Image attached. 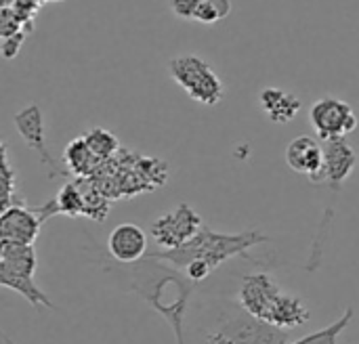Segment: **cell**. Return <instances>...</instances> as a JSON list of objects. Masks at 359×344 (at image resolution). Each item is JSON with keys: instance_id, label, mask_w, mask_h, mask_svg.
Wrapping results in <instances>:
<instances>
[{"instance_id": "6", "label": "cell", "mask_w": 359, "mask_h": 344, "mask_svg": "<svg viewBox=\"0 0 359 344\" xmlns=\"http://www.w3.org/2000/svg\"><path fill=\"white\" fill-rule=\"evenodd\" d=\"M204 229L202 216L196 212L189 204H179L170 212H164L158 216L151 225V238L154 242L166 250H179L185 244H189L200 231Z\"/></svg>"}, {"instance_id": "24", "label": "cell", "mask_w": 359, "mask_h": 344, "mask_svg": "<svg viewBox=\"0 0 359 344\" xmlns=\"http://www.w3.org/2000/svg\"><path fill=\"white\" fill-rule=\"evenodd\" d=\"M2 338H4V344H15L11 338H8V336H2Z\"/></svg>"}, {"instance_id": "12", "label": "cell", "mask_w": 359, "mask_h": 344, "mask_svg": "<svg viewBox=\"0 0 359 344\" xmlns=\"http://www.w3.org/2000/svg\"><path fill=\"white\" fill-rule=\"evenodd\" d=\"M107 250L118 263L137 265L147 252V233L135 223H122L111 229L107 238Z\"/></svg>"}, {"instance_id": "13", "label": "cell", "mask_w": 359, "mask_h": 344, "mask_svg": "<svg viewBox=\"0 0 359 344\" xmlns=\"http://www.w3.org/2000/svg\"><path fill=\"white\" fill-rule=\"evenodd\" d=\"M286 164L294 172L307 174L309 181H313L324 166V143L307 135L292 139L286 147Z\"/></svg>"}, {"instance_id": "11", "label": "cell", "mask_w": 359, "mask_h": 344, "mask_svg": "<svg viewBox=\"0 0 359 344\" xmlns=\"http://www.w3.org/2000/svg\"><path fill=\"white\" fill-rule=\"evenodd\" d=\"M44 219L38 208H27L25 204H15L6 208L0 216V244L34 246L40 235Z\"/></svg>"}, {"instance_id": "10", "label": "cell", "mask_w": 359, "mask_h": 344, "mask_svg": "<svg viewBox=\"0 0 359 344\" xmlns=\"http://www.w3.org/2000/svg\"><path fill=\"white\" fill-rule=\"evenodd\" d=\"M358 166V151L347 143V139H334L324 143V166L320 174L311 181L316 185H328L339 191L349 174Z\"/></svg>"}, {"instance_id": "1", "label": "cell", "mask_w": 359, "mask_h": 344, "mask_svg": "<svg viewBox=\"0 0 359 344\" xmlns=\"http://www.w3.org/2000/svg\"><path fill=\"white\" fill-rule=\"evenodd\" d=\"M177 267L164 265L156 256L143 259L133 269V290L168 322L177 344H185L183 317L194 292V282L185 273L177 277Z\"/></svg>"}, {"instance_id": "23", "label": "cell", "mask_w": 359, "mask_h": 344, "mask_svg": "<svg viewBox=\"0 0 359 344\" xmlns=\"http://www.w3.org/2000/svg\"><path fill=\"white\" fill-rule=\"evenodd\" d=\"M25 40V34H15V36H8V38H2V55L4 59H13L19 48H21V42Z\"/></svg>"}, {"instance_id": "15", "label": "cell", "mask_w": 359, "mask_h": 344, "mask_svg": "<svg viewBox=\"0 0 359 344\" xmlns=\"http://www.w3.org/2000/svg\"><path fill=\"white\" fill-rule=\"evenodd\" d=\"M63 162H65V170L78 179H93L105 166V162L99 160L95 151L88 147L84 137L69 141V145L63 151Z\"/></svg>"}, {"instance_id": "8", "label": "cell", "mask_w": 359, "mask_h": 344, "mask_svg": "<svg viewBox=\"0 0 359 344\" xmlns=\"http://www.w3.org/2000/svg\"><path fill=\"white\" fill-rule=\"evenodd\" d=\"M284 290L267 273H250L240 286V305L246 313L261 322H271V315L282 298Z\"/></svg>"}, {"instance_id": "2", "label": "cell", "mask_w": 359, "mask_h": 344, "mask_svg": "<svg viewBox=\"0 0 359 344\" xmlns=\"http://www.w3.org/2000/svg\"><path fill=\"white\" fill-rule=\"evenodd\" d=\"M265 242H269V238L263 235L261 231L217 233V231H212V229H208L204 225V229L189 244H185L183 248L158 252V254H151V256H156L160 261H166L168 265H172V267H177L181 271L189 263H202L210 271H215L217 267H221L225 261H229L233 256L248 259V250L255 248V246H261Z\"/></svg>"}, {"instance_id": "16", "label": "cell", "mask_w": 359, "mask_h": 344, "mask_svg": "<svg viewBox=\"0 0 359 344\" xmlns=\"http://www.w3.org/2000/svg\"><path fill=\"white\" fill-rule=\"evenodd\" d=\"M80 189L84 195V216L93 219V221H105L107 212H109V200L107 195L97 187V183L93 179H80Z\"/></svg>"}, {"instance_id": "4", "label": "cell", "mask_w": 359, "mask_h": 344, "mask_svg": "<svg viewBox=\"0 0 359 344\" xmlns=\"http://www.w3.org/2000/svg\"><path fill=\"white\" fill-rule=\"evenodd\" d=\"M170 78L198 103L215 107L225 97V86L219 74L198 55H179L168 61Z\"/></svg>"}, {"instance_id": "5", "label": "cell", "mask_w": 359, "mask_h": 344, "mask_svg": "<svg viewBox=\"0 0 359 344\" xmlns=\"http://www.w3.org/2000/svg\"><path fill=\"white\" fill-rule=\"evenodd\" d=\"M288 330H280L246 313L223 315L212 332L206 334V344H292Z\"/></svg>"}, {"instance_id": "9", "label": "cell", "mask_w": 359, "mask_h": 344, "mask_svg": "<svg viewBox=\"0 0 359 344\" xmlns=\"http://www.w3.org/2000/svg\"><path fill=\"white\" fill-rule=\"evenodd\" d=\"M15 128L19 132V137L23 139V143L40 158V162L48 168V179H57V177H65L67 170H63L55 158L48 153L46 149V141H44V118L38 105H27L21 111L15 113L13 118Z\"/></svg>"}, {"instance_id": "7", "label": "cell", "mask_w": 359, "mask_h": 344, "mask_svg": "<svg viewBox=\"0 0 359 344\" xmlns=\"http://www.w3.org/2000/svg\"><path fill=\"white\" fill-rule=\"evenodd\" d=\"M309 122L322 143L345 139L358 128V116L353 107L337 97H322L309 109Z\"/></svg>"}, {"instance_id": "22", "label": "cell", "mask_w": 359, "mask_h": 344, "mask_svg": "<svg viewBox=\"0 0 359 344\" xmlns=\"http://www.w3.org/2000/svg\"><path fill=\"white\" fill-rule=\"evenodd\" d=\"M204 0H170V11L179 19H194Z\"/></svg>"}, {"instance_id": "20", "label": "cell", "mask_w": 359, "mask_h": 344, "mask_svg": "<svg viewBox=\"0 0 359 344\" xmlns=\"http://www.w3.org/2000/svg\"><path fill=\"white\" fill-rule=\"evenodd\" d=\"M57 212L65 216H80L84 214V195L80 183H65L55 198Z\"/></svg>"}, {"instance_id": "21", "label": "cell", "mask_w": 359, "mask_h": 344, "mask_svg": "<svg viewBox=\"0 0 359 344\" xmlns=\"http://www.w3.org/2000/svg\"><path fill=\"white\" fill-rule=\"evenodd\" d=\"M231 11H233L231 0H204L194 19L198 23L212 25V23H219V21L227 19L231 15Z\"/></svg>"}, {"instance_id": "14", "label": "cell", "mask_w": 359, "mask_h": 344, "mask_svg": "<svg viewBox=\"0 0 359 344\" xmlns=\"http://www.w3.org/2000/svg\"><path fill=\"white\" fill-rule=\"evenodd\" d=\"M259 105H261L263 113L273 124H288V122H292L299 116L301 107H303L301 99L294 92L284 90V88H276V86H269V88L261 90Z\"/></svg>"}, {"instance_id": "19", "label": "cell", "mask_w": 359, "mask_h": 344, "mask_svg": "<svg viewBox=\"0 0 359 344\" xmlns=\"http://www.w3.org/2000/svg\"><path fill=\"white\" fill-rule=\"evenodd\" d=\"M351 322H353V309H345V313L334 324H330L328 328H324L320 332L307 334V336L294 340L292 344H337V340L341 338V334L347 330V326Z\"/></svg>"}, {"instance_id": "17", "label": "cell", "mask_w": 359, "mask_h": 344, "mask_svg": "<svg viewBox=\"0 0 359 344\" xmlns=\"http://www.w3.org/2000/svg\"><path fill=\"white\" fill-rule=\"evenodd\" d=\"M0 174H2V212L15 204H23L17 195V168L11 164L8 158V145L2 143V156H0Z\"/></svg>"}, {"instance_id": "18", "label": "cell", "mask_w": 359, "mask_h": 344, "mask_svg": "<svg viewBox=\"0 0 359 344\" xmlns=\"http://www.w3.org/2000/svg\"><path fill=\"white\" fill-rule=\"evenodd\" d=\"M84 139H86L88 147L95 151V156H97L99 160H103L105 164H107L109 160H114V158L120 153V141H118V137L111 135V132L105 130V128H90V130L84 135Z\"/></svg>"}, {"instance_id": "3", "label": "cell", "mask_w": 359, "mask_h": 344, "mask_svg": "<svg viewBox=\"0 0 359 344\" xmlns=\"http://www.w3.org/2000/svg\"><path fill=\"white\" fill-rule=\"evenodd\" d=\"M38 261L34 246H15V244H0V284L17 294H21L29 305L55 309L50 298L36 286Z\"/></svg>"}]
</instances>
